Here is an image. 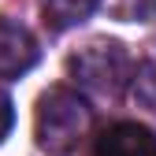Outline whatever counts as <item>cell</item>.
Masks as SVG:
<instances>
[{
  "instance_id": "2",
  "label": "cell",
  "mask_w": 156,
  "mask_h": 156,
  "mask_svg": "<svg viewBox=\"0 0 156 156\" xmlns=\"http://www.w3.org/2000/svg\"><path fill=\"white\" fill-rule=\"evenodd\" d=\"M67 71L86 93L115 101L130 82V56L119 41H93L67 60Z\"/></svg>"
},
{
  "instance_id": "3",
  "label": "cell",
  "mask_w": 156,
  "mask_h": 156,
  "mask_svg": "<svg viewBox=\"0 0 156 156\" xmlns=\"http://www.w3.org/2000/svg\"><path fill=\"white\" fill-rule=\"evenodd\" d=\"M37 60H41V48H37L34 34L11 19H0V78L26 74Z\"/></svg>"
},
{
  "instance_id": "1",
  "label": "cell",
  "mask_w": 156,
  "mask_h": 156,
  "mask_svg": "<svg viewBox=\"0 0 156 156\" xmlns=\"http://www.w3.org/2000/svg\"><path fill=\"white\" fill-rule=\"evenodd\" d=\"M89 126H93V112L86 108L78 93L63 86H52L48 93H41L37 115H34V134L48 156H71L89 134Z\"/></svg>"
},
{
  "instance_id": "5",
  "label": "cell",
  "mask_w": 156,
  "mask_h": 156,
  "mask_svg": "<svg viewBox=\"0 0 156 156\" xmlns=\"http://www.w3.org/2000/svg\"><path fill=\"white\" fill-rule=\"evenodd\" d=\"M97 0H41V15L52 30H67V26H78L93 15Z\"/></svg>"
},
{
  "instance_id": "6",
  "label": "cell",
  "mask_w": 156,
  "mask_h": 156,
  "mask_svg": "<svg viewBox=\"0 0 156 156\" xmlns=\"http://www.w3.org/2000/svg\"><path fill=\"white\" fill-rule=\"evenodd\" d=\"M134 97H138V104L156 112V60H145L138 67V74H134Z\"/></svg>"
},
{
  "instance_id": "7",
  "label": "cell",
  "mask_w": 156,
  "mask_h": 156,
  "mask_svg": "<svg viewBox=\"0 0 156 156\" xmlns=\"http://www.w3.org/2000/svg\"><path fill=\"white\" fill-rule=\"evenodd\" d=\"M11 126H15V108H11V97H8V93H0V141L11 134Z\"/></svg>"
},
{
  "instance_id": "4",
  "label": "cell",
  "mask_w": 156,
  "mask_h": 156,
  "mask_svg": "<svg viewBox=\"0 0 156 156\" xmlns=\"http://www.w3.org/2000/svg\"><path fill=\"white\" fill-rule=\"evenodd\" d=\"M93 156H156V134L141 123H115L97 138Z\"/></svg>"
}]
</instances>
